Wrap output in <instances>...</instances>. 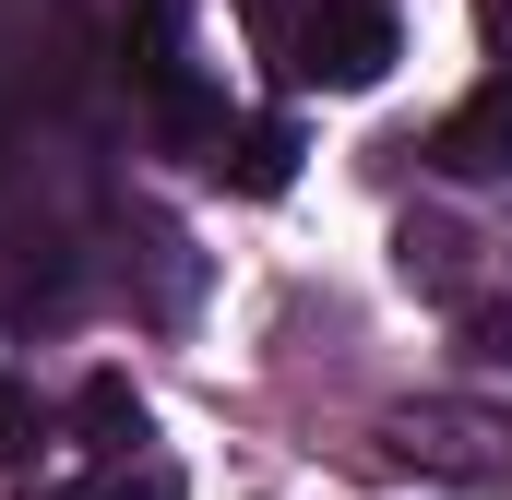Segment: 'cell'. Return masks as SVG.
I'll list each match as a JSON object with an SVG mask.
<instances>
[{
  "label": "cell",
  "mask_w": 512,
  "mask_h": 500,
  "mask_svg": "<svg viewBox=\"0 0 512 500\" xmlns=\"http://www.w3.org/2000/svg\"><path fill=\"white\" fill-rule=\"evenodd\" d=\"M382 441L417 465V477H441V489H512V417H489V405H393Z\"/></svg>",
  "instance_id": "1"
},
{
  "label": "cell",
  "mask_w": 512,
  "mask_h": 500,
  "mask_svg": "<svg viewBox=\"0 0 512 500\" xmlns=\"http://www.w3.org/2000/svg\"><path fill=\"white\" fill-rule=\"evenodd\" d=\"M36 441H48V405H36V381L0 370V465H36Z\"/></svg>",
  "instance_id": "7"
},
{
  "label": "cell",
  "mask_w": 512,
  "mask_h": 500,
  "mask_svg": "<svg viewBox=\"0 0 512 500\" xmlns=\"http://www.w3.org/2000/svg\"><path fill=\"white\" fill-rule=\"evenodd\" d=\"M239 12H251V48L274 60V72H286V48H298V24H286V0H239Z\"/></svg>",
  "instance_id": "9"
},
{
  "label": "cell",
  "mask_w": 512,
  "mask_h": 500,
  "mask_svg": "<svg viewBox=\"0 0 512 500\" xmlns=\"http://www.w3.org/2000/svg\"><path fill=\"white\" fill-rule=\"evenodd\" d=\"M298 155H310V143H298V120H286V108H262V120L239 131V143H227V155H215V167H227V179H239V191H251V203H274V191H286V179H298Z\"/></svg>",
  "instance_id": "4"
},
{
  "label": "cell",
  "mask_w": 512,
  "mask_h": 500,
  "mask_svg": "<svg viewBox=\"0 0 512 500\" xmlns=\"http://www.w3.org/2000/svg\"><path fill=\"white\" fill-rule=\"evenodd\" d=\"M477 36H489V48L512 60V0H477Z\"/></svg>",
  "instance_id": "10"
},
{
  "label": "cell",
  "mask_w": 512,
  "mask_h": 500,
  "mask_svg": "<svg viewBox=\"0 0 512 500\" xmlns=\"http://www.w3.org/2000/svg\"><path fill=\"white\" fill-rule=\"evenodd\" d=\"M393 250H405V274H417L429 298H465V250H477L465 227H441V215H405V239H393Z\"/></svg>",
  "instance_id": "6"
},
{
  "label": "cell",
  "mask_w": 512,
  "mask_h": 500,
  "mask_svg": "<svg viewBox=\"0 0 512 500\" xmlns=\"http://www.w3.org/2000/svg\"><path fill=\"white\" fill-rule=\"evenodd\" d=\"M84 500H179V465H155V453L131 465V453H120V465H108V477H96Z\"/></svg>",
  "instance_id": "8"
},
{
  "label": "cell",
  "mask_w": 512,
  "mask_h": 500,
  "mask_svg": "<svg viewBox=\"0 0 512 500\" xmlns=\"http://www.w3.org/2000/svg\"><path fill=\"white\" fill-rule=\"evenodd\" d=\"M441 179H512V60L465 96V108H441L429 120V143H417Z\"/></svg>",
  "instance_id": "3"
},
{
  "label": "cell",
  "mask_w": 512,
  "mask_h": 500,
  "mask_svg": "<svg viewBox=\"0 0 512 500\" xmlns=\"http://www.w3.org/2000/svg\"><path fill=\"white\" fill-rule=\"evenodd\" d=\"M36 500H84V489H36Z\"/></svg>",
  "instance_id": "11"
},
{
  "label": "cell",
  "mask_w": 512,
  "mask_h": 500,
  "mask_svg": "<svg viewBox=\"0 0 512 500\" xmlns=\"http://www.w3.org/2000/svg\"><path fill=\"white\" fill-rule=\"evenodd\" d=\"M72 441H84V453H108V465L143 453V393H131L120 370H96L84 393H72Z\"/></svg>",
  "instance_id": "5"
},
{
  "label": "cell",
  "mask_w": 512,
  "mask_h": 500,
  "mask_svg": "<svg viewBox=\"0 0 512 500\" xmlns=\"http://www.w3.org/2000/svg\"><path fill=\"white\" fill-rule=\"evenodd\" d=\"M286 72H298V84H334V96H370L393 72V12L382 0H322V12L298 24Z\"/></svg>",
  "instance_id": "2"
}]
</instances>
